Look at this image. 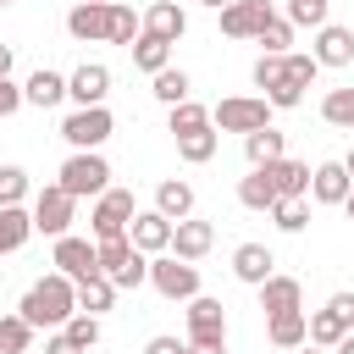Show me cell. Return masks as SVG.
<instances>
[{
	"label": "cell",
	"mask_w": 354,
	"mask_h": 354,
	"mask_svg": "<svg viewBox=\"0 0 354 354\" xmlns=\"http://www.w3.org/2000/svg\"><path fill=\"white\" fill-rule=\"evenodd\" d=\"M205 6H216V11H227V6H232V0H205Z\"/></svg>",
	"instance_id": "53"
},
{
	"label": "cell",
	"mask_w": 354,
	"mask_h": 354,
	"mask_svg": "<svg viewBox=\"0 0 354 354\" xmlns=\"http://www.w3.org/2000/svg\"><path fill=\"white\" fill-rule=\"evenodd\" d=\"M171 227H177L171 216H160V210H138L133 227H127V238H133L144 254H166V249H171Z\"/></svg>",
	"instance_id": "16"
},
{
	"label": "cell",
	"mask_w": 354,
	"mask_h": 354,
	"mask_svg": "<svg viewBox=\"0 0 354 354\" xmlns=\"http://www.w3.org/2000/svg\"><path fill=\"white\" fill-rule=\"evenodd\" d=\"M199 127H210V111H205L199 100L166 105V133H171V138H183V133H199Z\"/></svg>",
	"instance_id": "30"
},
{
	"label": "cell",
	"mask_w": 354,
	"mask_h": 354,
	"mask_svg": "<svg viewBox=\"0 0 354 354\" xmlns=\"http://www.w3.org/2000/svg\"><path fill=\"white\" fill-rule=\"evenodd\" d=\"M260 310H266V315L304 310V288H299V277H266V282H260Z\"/></svg>",
	"instance_id": "22"
},
{
	"label": "cell",
	"mask_w": 354,
	"mask_h": 354,
	"mask_svg": "<svg viewBox=\"0 0 354 354\" xmlns=\"http://www.w3.org/2000/svg\"><path fill=\"white\" fill-rule=\"evenodd\" d=\"M155 210H160V216H171V221L194 216V183H183V177H166V183L155 188Z\"/></svg>",
	"instance_id": "26"
},
{
	"label": "cell",
	"mask_w": 354,
	"mask_h": 354,
	"mask_svg": "<svg viewBox=\"0 0 354 354\" xmlns=\"http://www.w3.org/2000/svg\"><path fill=\"white\" fill-rule=\"evenodd\" d=\"M105 94H111V66H100V61H83L66 77V100H77V105H105Z\"/></svg>",
	"instance_id": "14"
},
{
	"label": "cell",
	"mask_w": 354,
	"mask_h": 354,
	"mask_svg": "<svg viewBox=\"0 0 354 354\" xmlns=\"http://www.w3.org/2000/svg\"><path fill=\"white\" fill-rule=\"evenodd\" d=\"M271 100L266 94H227V100H216V111H210V122H216V133H260V127H271Z\"/></svg>",
	"instance_id": "3"
},
{
	"label": "cell",
	"mask_w": 354,
	"mask_h": 354,
	"mask_svg": "<svg viewBox=\"0 0 354 354\" xmlns=\"http://www.w3.org/2000/svg\"><path fill=\"white\" fill-rule=\"evenodd\" d=\"M17 310L28 315L33 332H39V326H66V321L77 315V282H72L66 271H50V277H39V282L22 293Z\"/></svg>",
	"instance_id": "1"
},
{
	"label": "cell",
	"mask_w": 354,
	"mask_h": 354,
	"mask_svg": "<svg viewBox=\"0 0 354 354\" xmlns=\"http://www.w3.org/2000/svg\"><path fill=\"white\" fill-rule=\"evenodd\" d=\"M144 33V17H133V6L111 0V22H105V44H133Z\"/></svg>",
	"instance_id": "33"
},
{
	"label": "cell",
	"mask_w": 354,
	"mask_h": 354,
	"mask_svg": "<svg viewBox=\"0 0 354 354\" xmlns=\"http://www.w3.org/2000/svg\"><path fill=\"white\" fill-rule=\"evenodd\" d=\"M293 28H326V0H288Z\"/></svg>",
	"instance_id": "41"
},
{
	"label": "cell",
	"mask_w": 354,
	"mask_h": 354,
	"mask_svg": "<svg viewBox=\"0 0 354 354\" xmlns=\"http://www.w3.org/2000/svg\"><path fill=\"white\" fill-rule=\"evenodd\" d=\"M111 133H116V116H111L105 105H77V111L61 122V138H66L72 149H100Z\"/></svg>",
	"instance_id": "8"
},
{
	"label": "cell",
	"mask_w": 354,
	"mask_h": 354,
	"mask_svg": "<svg viewBox=\"0 0 354 354\" xmlns=\"http://www.w3.org/2000/svg\"><path fill=\"white\" fill-rule=\"evenodd\" d=\"M72 216H77V199H72L61 183H50V188L33 194V232L61 238V232H72Z\"/></svg>",
	"instance_id": "9"
},
{
	"label": "cell",
	"mask_w": 354,
	"mask_h": 354,
	"mask_svg": "<svg viewBox=\"0 0 354 354\" xmlns=\"http://www.w3.org/2000/svg\"><path fill=\"white\" fill-rule=\"evenodd\" d=\"M243 155H249V166H271V160L288 155V144H282L277 127H260V133H243Z\"/></svg>",
	"instance_id": "29"
},
{
	"label": "cell",
	"mask_w": 354,
	"mask_h": 354,
	"mask_svg": "<svg viewBox=\"0 0 354 354\" xmlns=\"http://www.w3.org/2000/svg\"><path fill=\"white\" fill-rule=\"evenodd\" d=\"M210 243H216V227H210V221L183 216V221L171 227V254H183V260H205V254H210Z\"/></svg>",
	"instance_id": "19"
},
{
	"label": "cell",
	"mask_w": 354,
	"mask_h": 354,
	"mask_svg": "<svg viewBox=\"0 0 354 354\" xmlns=\"http://www.w3.org/2000/svg\"><path fill=\"white\" fill-rule=\"evenodd\" d=\"M144 33H155V39L177 44V39L188 33V11H183L177 0H155V6L144 11Z\"/></svg>",
	"instance_id": "20"
},
{
	"label": "cell",
	"mask_w": 354,
	"mask_h": 354,
	"mask_svg": "<svg viewBox=\"0 0 354 354\" xmlns=\"http://www.w3.org/2000/svg\"><path fill=\"white\" fill-rule=\"evenodd\" d=\"M22 105H28V94H22L11 77H0V116H17Z\"/></svg>",
	"instance_id": "43"
},
{
	"label": "cell",
	"mask_w": 354,
	"mask_h": 354,
	"mask_svg": "<svg viewBox=\"0 0 354 354\" xmlns=\"http://www.w3.org/2000/svg\"><path fill=\"white\" fill-rule=\"evenodd\" d=\"M337 337H348V321H343L332 304H321V310L310 315V343H315V348H337Z\"/></svg>",
	"instance_id": "32"
},
{
	"label": "cell",
	"mask_w": 354,
	"mask_h": 354,
	"mask_svg": "<svg viewBox=\"0 0 354 354\" xmlns=\"http://www.w3.org/2000/svg\"><path fill=\"white\" fill-rule=\"evenodd\" d=\"M266 337L277 343V348H304L310 343V315L304 310H282V315H271V326H266Z\"/></svg>",
	"instance_id": "24"
},
{
	"label": "cell",
	"mask_w": 354,
	"mask_h": 354,
	"mask_svg": "<svg viewBox=\"0 0 354 354\" xmlns=\"http://www.w3.org/2000/svg\"><path fill=\"white\" fill-rule=\"evenodd\" d=\"M61 332H66V337H72V343H77V348L88 354V348L100 343V315H88V310H77V315H72V321H66Z\"/></svg>",
	"instance_id": "40"
},
{
	"label": "cell",
	"mask_w": 354,
	"mask_h": 354,
	"mask_svg": "<svg viewBox=\"0 0 354 354\" xmlns=\"http://www.w3.org/2000/svg\"><path fill=\"white\" fill-rule=\"evenodd\" d=\"M116 304V282L105 277V271H94V277H83L77 282V310H88V315H105Z\"/></svg>",
	"instance_id": "27"
},
{
	"label": "cell",
	"mask_w": 354,
	"mask_h": 354,
	"mask_svg": "<svg viewBox=\"0 0 354 354\" xmlns=\"http://www.w3.org/2000/svg\"><path fill=\"white\" fill-rule=\"evenodd\" d=\"M293 354H321V348H315V343H304V348H293Z\"/></svg>",
	"instance_id": "54"
},
{
	"label": "cell",
	"mask_w": 354,
	"mask_h": 354,
	"mask_svg": "<svg viewBox=\"0 0 354 354\" xmlns=\"http://www.w3.org/2000/svg\"><path fill=\"white\" fill-rule=\"evenodd\" d=\"M149 288H155L160 299H183V304H188V299L199 293V266L166 249V254L149 260Z\"/></svg>",
	"instance_id": "7"
},
{
	"label": "cell",
	"mask_w": 354,
	"mask_h": 354,
	"mask_svg": "<svg viewBox=\"0 0 354 354\" xmlns=\"http://www.w3.org/2000/svg\"><path fill=\"white\" fill-rule=\"evenodd\" d=\"M133 216H138V205H133V188H105V194L94 199V210H88L94 243H105V238H127Z\"/></svg>",
	"instance_id": "6"
},
{
	"label": "cell",
	"mask_w": 354,
	"mask_h": 354,
	"mask_svg": "<svg viewBox=\"0 0 354 354\" xmlns=\"http://www.w3.org/2000/svg\"><path fill=\"white\" fill-rule=\"evenodd\" d=\"M321 66H348L354 61V28H337V22H326V28H315V50H310Z\"/></svg>",
	"instance_id": "18"
},
{
	"label": "cell",
	"mask_w": 354,
	"mask_h": 354,
	"mask_svg": "<svg viewBox=\"0 0 354 354\" xmlns=\"http://www.w3.org/2000/svg\"><path fill=\"white\" fill-rule=\"evenodd\" d=\"M44 354H83V348H77V343H72V337H66V332H55V337H50V343H44Z\"/></svg>",
	"instance_id": "47"
},
{
	"label": "cell",
	"mask_w": 354,
	"mask_h": 354,
	"mask_svg": "<svg viewBox=\"0 0 354 354\" xmlns=\"http://www.w3.org/2000/svg\"><path fill=\"white\" fill-rule=\"evenodd\" d=\"M326 304H332V310H337V315L348 321V332H354V293H332Z\"/></svg>",
	"instance_id": "46"
},
{
	"label": "cell",
	"mask_w": 354,
	"mask_h": 354,
	"mask_svg": "<svg viewBox=\"0 0 354 354\" xmlns=\"http://www.w3.org/2000/svg\"><path fill=\"white\" fill-rule=\"evenodd\" d=\"M0 77H11V44H0Z\"/></svg>",
	"instance_id": "49"
},
{
	"label": "cell",
	"mask_w": 354,
	"mask_h": 354,
	"mask_svg": "<svg viewBox=\"0 0 354 354\" xmlns=\"http://www.w3.org/2000/svg\"><path fill=\"white\" fill-rule=\"evenodd\" d=\"M343 166H348V177H354V149H348V155H343Z\"/></svg>",
	"instance_id": "52"
},
{
	"label": "cell",
	"mask_w": 354,
	"mask_h": 354,
	"mask_svg": "<svg viewBox=\"0 0 354 354\" xmlns=\"http://www.w3.org/2000/svg\"><path fill=\"white\" fill-rule=\"evenodd\" d=\"M50 266H55V271H66L72 282H83V277H94V271H100V243L77 238V232H61V238H55Z\"/></svg>",
	"instance_id": "10"
},
{
	"label": "cell",
	"mask_w": 354,
	"mask_h": 354,
	"mask_svg": "<svg viewBox=\"0 0 354 354\" xmlns=\"http://www.w3.org/2000/svg\"><path fill=\"white\" fill-rule=\"evenodd\" d=\"M33 238V210L22 205H0V254H17Z\"/></svg>",
	"instance_id": "25"
},
{
	"label": "cell",
	"mask_w": 354,
	"mask_h": 354,
	"mask_svg": "<svg viewBox=\"0 0 354 354\" xmlns=\"http://www.w3.org/2000/svg\"><path fill=\"white\" fill-rule=\"evenodd\" d=\"M149 83H155L149 94H155L160 105H183V100H188V72H183V66H160Z\"/></svg>",
	"instance_id": "36"
},
{
	"label": "cell",
	"mask_w": 354,
	"mask_h": 354,
	"mask_svg": "<svg viewBox=\"0 0 354 354\" xmlns=\"http://www.w3.org/2000/svg\"><path fill=\"white\" fill-rule=\"evenodd\" d=\"M55 183H61L72 199H100V194L111 188V166H105V155H100V149H72V155L61 160Z\"/></svg>",
	"instance_id": "2"
},
{
	"label": "cell",
	"mask_w": 354,
	"mask_h": 354,
	"mask_svg": "<svg viewBox=\"0 0 354 354\" xmlns=\"http://www.w3.org/2000/svg\"><path fill=\"white\" fill-rule=\"evenodd\" d=\"M288 66H293V77H299L304 88H310V83H315V72H321V61H315V55H293V50H288Z\"/></svg>",
	"instance_id": "44"
},
{
	"label": "cell",
	"mask_w": 354,
	"mask_h": 354,
	"mask_svg": "<svg viewBox=\"0 0 354 354\" xmlns=\"http://www.w3.org/2000/svg\"><path fill=\"white\" fill-rule=\"evenodd\" d=\"M232 277L249 282V288H260L266 277H277V254H271L266 243H238V249H232Z\"/></svg>",
	"instance_id": "17"
},
{
	"label": "cell",
	"mask_w": 354,
	"mask_h": 354,
	"mask_svg": "<svg viewBox=\"0 0 354 354\" xmlns=\"http://www.w3.org/2000/svg\"><path fill=\"white\" fill-rule=\"evenodd\" d=\"M0 6H17V0H0Z\"/></svg>",
	"instance_id": "55"
},
{
	"label": "cell",
	"mask_w": 354,
	"mask_h": 354,
	"mask_svg": "<svg viewBox=\"0 0 354 354\" xmlns=\"http://www.w3.org/2000/svg\"><path fill=\"white\" fill-rule=\"evenodd\" d=\"M332 354H354V332H348V337H337V348H332Z\"/></svg>",
	"instance_id": "50"
},
{
	"label": "cell",
	"mask_w": 354,
	"mask_h": 354,
	"mask_svg": "<svg viewBox=\"0 0 354 354\" xmlns=\"http://www.w3.org/2000/svg\"><path fill=\"white\" fill-rule=\"evenodd\" d=\"M254 44H266V55H288V44H293V22H288V17H271V22L260 28Z\"/></svg>",
	"instance_id": "39"
},
{
	"label": "cell",
	"mask_w": 354,
	"mask_h": 354,
	"mask_svg": "<svg viewBox=\"0 0 354 354\" xmlns=\"http://www.w3.org/2000/svg\"><path fill=\"white\" fill-rule=\"evenodd\" d=\"M127 50H133V66H138V72H149V77H155L160 66H171V44H166V39H155V33H138Z\"/></svg>",
	"instance_id": "28"
},
{
	"label": "cell",
	"mask_w": 354,
	"mask_h": 354,
	"mask_svg": "<svg viewBox=\"0 0 354 354\" xmlns=\"http://www.w3.org/2000/svg\"><path fill=\"white\" fill-rule=\"evenodd\" d=\"M343 216H348V221H354V188H348V199H343Z\"/></svg>",
	"instance_id": "51"
},
{
	"label": "cell",
	"mask_w": 354,
	"mask_h": 354,
	"mask_svg": "<svg viewBox=\"0 0 354 354\" xmlns=\"http://www.w3.org/2000/svg\"><path fill=\"white\" fill-rule=\"evenodd\" d=\"M271 221H277L282 232H304V227H310V205H304V199H277V205H271Z\"/></svg>",
	"instance_id": "38"
},
{
	"label": "cell",
	"mask_w": 354,
	"mask_h": 354,
	"mask_svg": "<svg viewBox=\"0 0 354 354\" xmlns=\"http://www.w3.org/2000/svg\"><path fill=\"white\" fill-rule=\"evenodd\" d=\"M105 22H111V0H77V6L66 11V33H72L77 44L105 39Z\"/></svg>",
	"instance_id": "13"
},
{
	"label": "cell",
	"mask_w": 354,
	"mask_h": 354,
	"mask_svg": "<svg viewBox=\"0 0 354 354\" xmlns=\"http://www.w3.org/2000/svg\"><path fill=\"white\" fill-rule=\"evenodd\" d=\"M254 88H260L277 111H293V105L304 100V83L293 77L288 55H260V61H254Z\"/></svg>",
	"instance_id": "5"
},
{
	"label": "cell",
	"mask_w": 354,
	"mask_h": 354,
	"mask_svg": "<svg viewBox=\"0 0 354 354\" xmlns=\"http://www.w3.org/2000/svg\"><path fill=\"white\" fill-rule=\"evenodd\" d=\"M28 343H33L28 315H22V310H17V315H0V354H28Z\"/></svg>",
	"instance_id": "37"
},
{
	"label": "cell",
	"mask_w": 354,
	"mask_h": 354,
	"mask_svg": "<svg viewBox=\"0 0 354 354\" xmlns=\"http://www.w3.org/2000/svg\"><path fill=\"white\" fill-rule=\"evenodd\" d=\"M144 354H188V337L160 332V337H149V343H144Z\"/></svg>",
	"instance_id": "45"
},
{
	"label": "cell",
	"mask_w": 354,
	"mask_h": 354,
	"mask_svg": "<svg viewBox=\"0 0 354 354\" xmlns=\"http://www.w3.org/2000/svg\"><path fill=\"white\" fill-rule=\"evenodd\" d=\"M188 343H227V310L210 293L188 299Z\"/></svg>",
	"instance_id": "11"
},
{
	"label": "cell",
	"mask_w": 354,
	"mask_h": 354,
	"mask_svg": "<svg viewBox=\"0 0 354 354\" xmlns=\"http://www.w3.org/2000/svg\"><path fill=\"white\" fill-rule=\"evenodd\" d=\"M216 144H221V133H216V122H210V127H199V133H183V138H177V155H183L188 166H205V160L216 155Z\"/></svg>",
	"instance_id": "34"
},
{
	"label": "cell",
	"mask_w": 354,
	"mask_h": 354,
	"mask_svg": "<svg viewBox=\"0 0 354 354\" xmlns=\"http://www.w3.org/2000/svg\"><path fill=\"white\" fill-rule=\"evenodd\" d=\"M321 122L354 133V88H326V100H321Z\"/></svg>",
	"instance_id": "35"
},
{
	"label": "cell",
	"mask_w": 354,
	"mask_h": 354,
	"mask_svg": "<svg viewBox=\"0 0 354 354\" xmlns=\"http://www.w3.org/2000/svg\"><path fill=\"white\" fill-rule=\"evenodd\" d=\"M238 205H243V210H271V205H277V188H271L266 166H254V171L238 183Z\"/></svg>",
	"instance_id": "31"
},
{
	"label": "cell",
	"mask_w": 354,
	"mask_h": 354,
	"mask_svg": "<svg viewBox=\"0 0 354 354\" xmlns=\"http://www.w3.org/2000/svg\"><path fill=\"white\" fill-rule=\"evenodd\" d=\"M271 17H277L271 0H232V6L221 11V33H227V39H260V28H266Z\"/></svg>",
	"instance_id": "12"
},
{
	"label": "cell",
	"mask_w": 354,
	"mask_h": 354,
	"mask_svg": "<svg viewBox=\"0 0 354 354\" xmlns=\"http://www.w3.org/2000/svg\"><path fill=\"white\" fill-rule=\"evenodd\" d=\"M28 199V171L22 166H0V205H22Z\"/></svg>",
	"instance_id": "42"
},
{
	"label": "cell",
	"mask_w": 354,
	"mask_h": 354,
	"mask_svg": "<svg viewBox=\"0 0 354 354\" xmlns=\"http://www.w3.org/2000/svg\"><path fill=\"white\" fill-rule=\"evenodd\" d=\"M348 188H354V177H348L343 160H321V166L310 171V199H315V205H343Z\"/></svg>",
	"instance_id": "15"
},
{
	"label": "cell",
	"mask_w": 354,
	"mask_h": 354,
	"mask_svg": "<svg viewBox=\"0 0 354 354\" xmlns=\"http://www.w3.org/2000/svg\"><path fill=\"white\" fill-rule=\"evenodd\" d=\"M100 271H105L116 288H144V282H149V254H144L133 238H105V243H100Z\"/></svg>",
	"instance_id": "4"
},
{
	"label": "cell",
	"mask_w": 354,
	"mask_h": 354,
	"mask_svg": "<svg viewBox=\"0 0 354 354\" xmlns=\"http://www.w3.org/2000/svg\"><path fill=\"white\" fill-rule=\"evenodd\" d=\"M188 354H227V343H188Z\"/></svg>",
	"instance_id": "48"
},
{
	"label": "cell",
	"mask_w": 354,
	"mask_h": 354,
	"mask_svg": "<svg viewBox=\"0 0 354 354\" xmlns=\"http://www.w3.org/2000/svg\"><path fill=\"white\" fill-rule=\"evenodd\" d=\"M22 94H28V105H33V111H55V105L66 100V77H61V72H50V66H39V72L22 83Z\"/></svg>",
	"instance_id": "23"
},
{
	"label": "cell",
	"mask_w": 354,
	"mask_h": 354,
	"mask_svg": "<svg viewBox=\"0 0 354 354\" xmlns=\"http://www.w3.org/2000/svg\"><path fill=\"white\" fill-rule=\"evenodd\" d=\"M266 177H271V188H277V199H304L310 194V166L304 160H271L266 166Z\"/></svg>",
	"instance_id": "21"
}]
</instances>
